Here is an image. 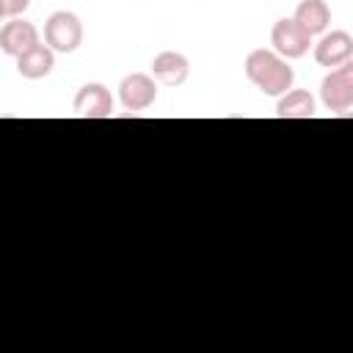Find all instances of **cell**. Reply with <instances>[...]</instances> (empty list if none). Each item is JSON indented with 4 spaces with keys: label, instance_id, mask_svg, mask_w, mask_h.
Wrapping results in <instances>:
<instances>
[{
    "label": "cell",
    "instance_id": "6da1fadb",
    "mask_svg": "<svg viewBox=\"0 0 353 353\" xmlns=\"http://www.w3.org/2000/svg\"><path fill=\"white\" fill-rule=\"evenodd\" d=\"M245 77L268 97H281L292 88L295 72L273 50H251L245 58Z\"/></svg>",
    "mask_w": 353,
    "mask_h": 353
},
{
    "label": "cell",
    "instance_id": "7a4b0ae2",
    "mask_svg": "<svg viewBox=\"0 0 353 353\" xmlns=\"http://www.w3.org/2000/svg\"><path fill=\"white\" fill-rule=\"evenodd\" d=\"M44 41L52 52H74L83 44V22L72 11H55L44 22Z\"/></svg>",
    "mask_w": 353,
    "mask_h": 353
},
{
    "label": "cell",
    "instance_id": "3957f363",
    "mask_svg": "<svg viewBox=\"0 0 353 353\" xmlns=\"http://www.w3.org/2000/svg\"><path fill=\"white\" fill-rule=\"evenodd\" d=\"M320 97H323V105L336 113L353 105V63L350 61L339 63L336 69H331V74H325L320 85Z\"/></svg>",
    "mask_w": 353,
    "mask_h": 353
},
{
    "label": "cell",
    "instance_id": "277c9868",
    "mask_svg": "<svg viewBox=\"0 0 353 353\" xmlns=\"http://www.w3.org/2000/svg\"><path fill=\"white\" fill-rule=\"evenodd\" d=\"M270 44H273V52L281 58H301L309 52L312 36L295 19H279L270 30Z\"/></svg>",
    "mask_w": 353,
    "mask_h": 353
},
{
    "label": "cell",
    "instance_id": "5b68a950",
    "mask_svg": "<svg viewBox=\"0 0 353 353\" xmlns=\"http://www.w3.org/2000/svg\"><path fill=\"white\" fill-rule=\"evenodd\" d=\"M119 99L127 110H146L154 105L157 99V83L154 77L143 74V72H132L121 80L119 85Z\"/></svg>",
    "mask_w": 353,
    "mask_h": 353
},
{
    "label": "cell",
    "instance_id": "8992f818",
    "mask_svg": "<svg viewBox=\"0 0 353 353\" xmlns=\"http://www.w3.org/2000/svg\"><path fill=\"white\" fill-rule=\"evenodd\" d=\"M72 108L83 119H108L113 113V97L102 83H85L74 94Z\"/></svg>",
    "mask_w": 353,
    "mask_h": 353
},
{
    "label": "cell",
    "instance_id": "52a82bcc",
    "mask_svg": "<svg viewBox=\"0 0 353 353\" xmlns=\"http://www.w3.org/2000/svg\"><path fill=\"white\" fill-rule=\"evenodd\" d=\"M353 58V39L350 33L345 30H331L325 33L317 44H314V61L320 66H328V69H336L339 63L350 61Z\"/></svg>",
    "mask_w": 353,
    "mask_h": 353
},
{
    "label": "cell",
    "instance_id": "ba28073f",
    "mask_svg": "<svg viewBox=\"0 0 353 353\" xmlns=\"http://www.w3.org/2000/svg\"><path fill=\"white\" fill-rule=\"evenodd\" d=\"M36 44H39V30H36L33 22L11 19L0 28V50L11 58H19L22 52H28Z\"/></svg>",
    "mask_w": 353,
    "mask_h": 353
},
{
    "label": "cell",
    "instance_id": "9c48e42d",
    "mask_svg": "<svg viewBox=\"0 0 353 353\" xmlns=\"http://www.w3.org/2000/svg\"><path fill=\"white\" fill-rule=\"evenodd\" d=\"M188 72H190L188 58L174 50H165V52L154 55V61H152V74L163 85H182L188 80Z\"/></svg>",
    "mask_w": 353,
    "mask_h": 353
},
{
    "label": "cell",
    "instance_id": "30bf717a",
    "mask_svg": "<svg viewBox=\"0 0 353 353\" xmlns=\"http://www.w3.org/2000/svg\"><path fill=\"white\" fill-rule=\"evenodd\" d=\"M52 66H55V52L47 44H36V47H30L28 52H22L17 58V72L22 77H28V80L47 77L52 72Z\"/></svg>",
    "mask_w": 353,
    "mask_h": 353
},
{
    "label": "cell",
    "instance_id": "8fae6325",
    "mask_svg": "<svg viewBox=\"0 0 353 353\" xmlns=\"http://www.w3.org/2000/svg\"><path fill=\"white\" fill-rule=\"evenodd\" d=\"M309 36H317L328 28L331 22V8L325 0H301L298 8H295V17H292Z\"/></svg>",
    "mask_w": 353,
    "mask_h": 353
},
{
    "label": "cell",
    "instance_id": "7c38bea8",
    "mask_svg": "<svg viewBox=\"0 0 353 353\" xmlns=\"http://www.w3.org/2000/svg\"><path fill=\"white\" fill-rule=\"evenodd\" d=\"M317 110H314V97L303 88H295V91H287L279 97V105H276V116L279 119H312Z\"/></svg>",
    "mask_w": 353,
    "mask_h": 353
},
{
    "label": "cell",
    "instance_id": "4fadbf2b",
    "mask_svg": "<svg viewBox=\"0 0 353 353\" xmlns=\"http://www.w3.org/2000/svg\"><path fill=\"white\" fill-rule=\"evenodd\" d=\"M28 6H30V0H0L3 17H19V14H22Z\"/></svg>",
    "mask_w": 353,
    "mask_h": 353
},
{
    "label": "cell",
    "instance_id": "5bb4252c",
    "mask_svg": "<svg viewBox=\"0 0 353 353\" xmlns=\"http://www.w3.org/2000/svg\"><path fill=\"white\" fill-rule=\"evenodd\" d=\"M0 19H3V8H0Z\"/></svg>",
    "mask_w": 353,
    "mask_h": 353
}]
</instances>
